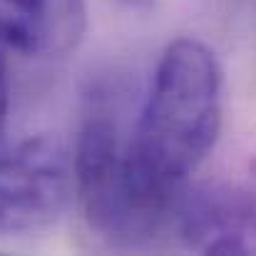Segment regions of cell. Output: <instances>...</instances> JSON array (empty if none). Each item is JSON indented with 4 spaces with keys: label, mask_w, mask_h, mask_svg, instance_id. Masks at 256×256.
Instances as JSON below:
<instances>
[{
    "label": "cell",
    "mask_w": 256,
    "mask_h": 256,
    "mask_svg": "<svg viewBox=\"0 0 256 256\" xmlns=\"http://www.w3.org/2000/svg\"><path fill=\"white\" fill-rule=\"evenodd\" d=\"M224 78L216 55L194 38L167 45L127 142L142 192L174 219L186 182L214 150L224 117Z\"/></svg>",
    "instance_id": "1"
},
{
    "label": "cell",
    "mask_w": 256,
    "mask_h": 256,
    "mask_svg": "<svg viewBox=\"0 0 256 256\" xmlns=\"http://www.w3.org/2000/svg\"><path fill=\"white\" fill-rule=\"evenodd\" d=\"M72 186L90 232L112 246L147 244L172 219L137 184L120 124L100 100L90 102L78 134Z\"/></svg>",
    "instance_id": "2"
},
{
    "label": "cell",
    "mask_w": 256,
    "mask_h": 256,
    "mask_svg": "<svg viewBox=\"0 0 256 256\" xmlns=\"http://www.w3.org/2000/svg\"><path fill=\"white\" fill-rule=\"evenodd\" d=\"M72 194V162L60 142L30 137L0 144V236L50 229Z\"/></svg>",
    "instance_id": "3"
},
{
    "label": "cell",
    "mask_w": 256,
    "mask_h": 256,
    "mask_svg": "<svg viewBox=\"0 0 256 256\" xmlns=\"http://www.w3.org/2000/svg\"><path fill=\"white\" fill-rule=\"evenodd\" d=\"M174 222L199 254H256V174L184 189Z\"/></svg>",
    "instance_id": "4"
},
{
    "label": "cell",
    "mask_w": 256,
    "mask_h": 256,
    "mask_svg": "<svg viewBox=\"0 0 256 256\" xmlns=\"http://www.w3.org/2000/svg\"><path fill=\"white\" fill-rule=\"evenodd\" d=\"M85 32V0H0V45L22 58H62Z\"/></svg>",
    "instance_id": "5"
},
{
    "label": "cell",
    "mask_w": 256,
    "mask_h": 256,
    "mask_svg": "<svg viewBox=\"0 0 256 256\" xmlns=\"http://www.w3.org/2000/svg\"><path fill=\"white\" fill-rule=\"evenodd\" d=\"M8 102H10L8 68H5V58H2V50H0V132L5 127V120H8Z\"/></svg>",
    "instance_id": "6"
},
{
    "label": "cell",
    "mask_w": 256,
    "mask_h": 256,
    "mask_svg": "<svg viewBox=\"0 0 256 256\" xmlns=\"http://www.w3.org/2000/svg\"><path fill=\"white\" fill-rule=\"evenodd\" d=\"M124 8H132V10H150L154 5V0H120Z\"/></svg>",
    "instance_id": "7"
}]
</instances>
